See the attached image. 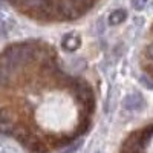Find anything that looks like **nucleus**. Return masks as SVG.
<instances>
[{"label":"nucleus","instance_id":"f257e3e1","mask_svg":"<svg viewBox=\"0 0 153 153\" xmlns=\"http://www.w3.org/2000/svg\"><path fill=\"white\" fill-rule=\"evenodd\" d=\"M14 9L43 23L72 22L91 11L98 0H5Z\"/></svg>","mask_w":153,"mask_h":153},{"label":"nucleus","instance_id":"f03ea898","mask_svg":"<svg viewBox=\"0 0 153 153\" xmlns=\"http://www.w3.org/2000/svg\"><path fill=\"white\" fill-rule=\"evenodd\" d=\"M120 153H153V124L130 133L123 143Z\"/></svg>","mask_w":153,"mask_h":153},{"label":"nucleus","instance_id":"7ed1b4c3","mask_svg":"<svg viewBox=\"0 0 153 153\" xmlns=\"http://www.w3.org/2000/svg\"><path fill=\"white\" fill-rule=\"evenodd\" d=\"M123 106H124L126 110H132V112L139 110V109L144 106V98H143L141 94H136V92L135 94H130V95H127L124 98Z\"/></svg>","mask_w":153,"mask_h":153},{"label":"nucleus","instance_id":"20e7f679","mask_svg":"<svg viewBox=\"0 0 153 153\" xmlns=\"http://www.w3.org/2000/svg\"><path fill=\"white\" fill-rule=\"evenodd\" d=\"M80 45H81V38L76 34H68L61 42V46L66 52H75V51L80 48Z\"/></svg>","mask_w":153,"mask_h":153},{"label":"nucleus","instance_id":"39448f33","mask_svg":"<svg viewBox=\"0 0 153 153\" xmlns=\"http://www.w3.org/2000/svg\"><path fill=\"white\" fill-rule=\"evenodd\" d=\"M126 19H127V11L120 8V9H117V11H113L112 14L109 16V25L115 26V25H120V23H123Z\"/></svg>","mask_w":153,"mask_h":153},{"label":"nucleus","instance_id":"423d86ee","mask_svg":"<svg viewBox=\"0 0 153 153\" xmlns=\"http://www.w3.org/2000/svg\"><path fill=\"white\" fill-rule=\"evenodd\" d=\"M147 2H149V0H132V6H133L136 11H141V9L146 8Z\"/></svg>","mask_w":153,"mask_h":153},{"label":"nucleus","instance_id":"0eeeda50","mask_svg":"<svg viewBox=\"0 0 153 153\" xmlns=\"http://www.w3.org/2000/svg\"><path fill=\"white\" fill-rule=\"evenodd\" d=\"M141 83H143V84H146L147 87H150V89H153V84H152V83L149 81V78H146V76H143V78H141Z\"/></svg>","mask_w":153,"mask_h":153},{"label":"nucleus","instance_id":"6e6552de","mask_svg":"<svg viewBox=\"0 0 153 153\" xmlns=\"http://www.w3.org/2000/svg\"><path fill=\"white\" fill-rule=\"evenodd\" d=\"M150 38H153V25H152V29H150ZM147 74L153 76V68H150V69L147 68Z\"/></svg>","mask_w":153,"mask_h":153}]
</instances>
